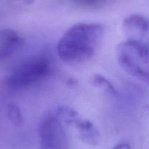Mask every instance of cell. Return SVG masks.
<instances>
[{
    "mask_svg": "<svg viewBox=\"0 0 149 149\" xmlns=\"http://www.w3.org/2000/svg\"><path fill=\"white\" fill-rule=\"evenodd\" d=\"M72 127H75L79 138L86 144L95 146L100 143L101 140L100 133L92 121L79 116Z\"/></svg>",
    "mask_w": 149,
    "mask_h": 149,
    "instance_id": "obj_7",
    "label": "cell"
},
{
    "mask_svg": "<svg viewBox=\"0 0 149 149\" xmlns=\"http://www.w3.org/2000/svg\"><path fill=\"white\" fill-rule=\"evenodd\" d=\"M40 149H69V140L61 121L46 116L40 125Z\"/></svg>",
    "mask_w": 149,
    "mask_h": 149,
    "instance_id": "obj_4",
    "label": "cell"
},
{
    "mask_svg": "<svg viewBox=\"0 0 149 149\" xmlns=\"http://www.w3.org/2000/svg\"><path fill=\"white\" fill-rule=\"evenodd\" d=\"M91 82L94 87L100 88L102 91L107 93L108 95L115 97V98L118 97V91H116L113 84L102 74H97L93 75Z\"/></svg>",
    "mask_w": 149,
    "mask_h": 149,
    "instance_id": "obj_8",
    "label": "cell"
},
{
    "mask_svg": "<svg viewBox=\"0 0 149 149\" xmlns=\"http://www.w3.org/2000/svg\"><path fill=\"white\" fill-rule=\"evenodd\" d=\"M116 58L126 73L137 81L149 85V48L127 40L117 46Z\"/></svg>",
    "mask_w": 149,
    "mask_h": 149,
    "instance_id": "obj_3",
    "label": "cell"
},
{
    "mask_svg": "<svg viewBox=\"0 0 149 149\" xmlns=\"http://www.w3.org/2000/svg\"><path fill=\"white\" fill-rule=\"evenodd\" d=\"M104 34V27L95 23L72 26L61 37L57 53L61 61L79 63L91 58L97 51Z\"/></svg>",
    "mask_w": 149,
    "mask_h": 149,
    "instance_id": "obj_1",
    "label": "cell"
},
{
    "mask_svg": "<svg viewBox=\"0 0 149 149\" xmlns=\"http://www.w3.org/2000/svg\"><path fill=\"white\" fill-rule=\"evenodd\" d=\"M24 39L15 31L5 29L0 31V62L8 59L20 51Z\"/></svg>",
    "mask_w": 149,
    "mask_h": 149,
    "instance_id": "obj_6",
    "label": "cell"
},
{
    "mask_svg": "<svg viewBox=\"0 0 149 149\" xmlns=\"http://www.w3.org/2000/svg\"><path fill=\"white\" fill-rule=\"evenodd\" d=\"M52 70V63L45 54L29 57L17 64L5 80L8 87L22 89L32 86L45 80Z\"/></svg>",
    "mask_w": 149,
    "mask_h": 149,
    "instance_id": "obj_2",
    "label": "cell"
},
{
    "mask_svg": "<svg viewBox=\"0 0 149 149\" xmlns=\"http://www.w3.org/2000/svg\"><path fill=\"white\" fill-rule=\"evenodd\" d=\"M8 117L10 121L15 127H21L24 122V117L21 108L15 103L8 104Z\"/></svg>",
    "mask_w": 149,
    "mask_h": 149,
    "instance_id": "obj_9",
    "label": "cell"
},
{
    "mask_svg": "<svg viewBox=\"0 0 149 149\" xmlns=\"http://www.w3.org/2000/svg\"><path fill=\"white\" fill-rule=\"evenodd\" d=\"M113 149H131L130 144L127 142H121L116 145Z\"/></svg>",
    "mask_w": 149,
    "mask_h": 149,
    "instance_id": "obj_10",
    "label": "cell"
},
{
    "mask_svg": "<svg viewBox=\"0 0 149 149\" xmlns=\"http://www.w3.org/2000/svg\"><path fill=\"white\" fill-rule=\"evenodd\" d=\"M73 1L76 3L81 4V5H88V4L95 3L100 0H73Z\"/></svg>",
    "mask_w": 149,
    "mask_h": 149,
    "instance_id": "obj_11",
    "label": "cell"
},
{
    "mask_svg": "<svg viewBox=\"0 0 149 149\" xmlns=\"http://www.w3.org/2000/svg\"><path fill=\"white\" fill-rule=\"evenodd\" d=\"M123 31L128 40L149 48V19L141 15H131L123 21Z\"/></svg>",
    "mask_w": 149,
    "mask_h": 149,
    "instance_id": "obj_5",
    "label": "cell"
},
{
    "mask_svg": "<svg viewBox=\"0 0 149 149\" xmlns=\"http://www.w3.org/2000/svg\"><path fill=\"white\" fill-rule=\"evenodd\" d=\"M14 1L23 2V3L26 4V5H30V4H32L34 2V0H14Z\"/></svg>",
    "mask_w": 149,
    "mask_h": 149,
    "instance_id": "obj_12",
    "label": "cell"
}]
</instances>
